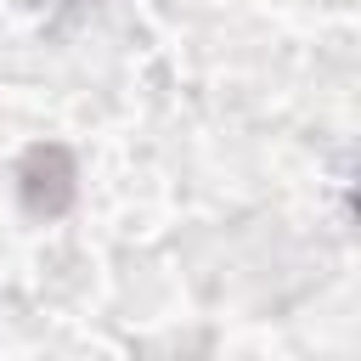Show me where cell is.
Here are the masks:
<instances>
[{
    "instance_id": "cell-1",
    "label": "cell",
    "mask_w": 361,
    "mask_h": 361,
    "mask_svg": "<svg viewBox=\"0 0 361 361\" xmlns=\"http://www.w3.org/2000/svg\"><path fill=\"white\" fill-rule=\"evenodd\" d=\"M68 197H73L68 152H62V147H34V152L23 158V203H28L34 214H56Z\"/></svg>"
}]
</instances>
